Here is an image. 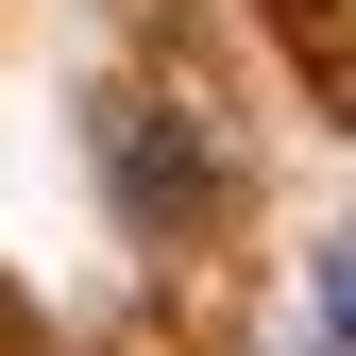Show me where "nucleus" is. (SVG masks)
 <instances>
[{"instance_id":"nucleus-1","label":"nucleus","mask_w":356,"mask_h":356,"mask_svg":"<svg viewBox=\"0 0 356 356\" xmlns=\"http://www.w3.org/2000/svg\"><path fill=\"white\" fill-rule=\"evenodd\" d=\"M289 356H356V238H323V272H305V323Z\"/></svg>"}]
</instances>
